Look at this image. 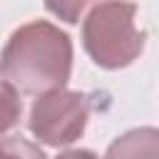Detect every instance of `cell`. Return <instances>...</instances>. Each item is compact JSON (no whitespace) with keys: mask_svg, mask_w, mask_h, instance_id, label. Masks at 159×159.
Wrapping results in <instances>:
<instances>
[{"mask_svg":"<svg viewBox=\"0 0 159 159\" xmlns=\"http://www.w3.org/2000/svg\"><path fill=\"white\" fill-rule=\"evenodd\" d=\"M72 40L47 20L20 25L0 52V77L20 94L40 97L65 89L72 75Z\"/></svg>","mask_w":159,"mask_h":159,"instance_id":"1","label":"cell"},{"mask_svg":"<svg viewBox=\"0 0 159 159\" xmlns=\"http://www.w3.org/2000/svg\"><path fill=\"white\" fill-rule=\"evenodd\" d=\"M147 32L137 27L132 0H102L82 20V47L102 70L129 67L144 52Z\"/></svg>","mask_w":159,"mask_h":159,"instance_id":"2","label":"cell"},{"mask_svg":"<svg viewBox=\"0 0 159 159\" xmlns=\"http://www.w3.org/2000/svg\"><path fill=\"white\" fill-rule=\"evenodd\" d=\"M92 97L75 89H52L32 102L27 127L47 147H67L84 134Z\"/></svg>","mask_w":159,"mask_h":159,"instance_id":"3","label":"cell"},{"mask_svg":"<svg viewBox=\"0 0 159 159\" xmlns=\"http://www.w3.org/2000/svg\"><path fill=\"white\" fill-rule=\"evenodd\" d=\"M102 159H159V129L137 127L119 134Z\"/></svg>","mask_w":159,"mask_h":159,"instance_id":"4","label":"cell"},{"mask_svg":"<svg viewBox=\"0 0 159 159\" xmlns=\"http://www.w3.org/2000/svg\"><path fill=\"white\" fill-rule=\"evenodd\" d=\"M22 117V99L15 87L7 82H0V137L20 124Z\"/></svg>","mask_w":159,"mask_h":159,"instance_id":"5","label":"cell"},{"mask_svg":"<svg viewBox=\"0 0 159 159\" xmlns=\"http://www.w3.org/2000/svg\"><path fill=\"white\" fill-rule=\"evenodd\" d=\"M102 0H45V7L62 22L67 25H77L80 17L84 15L87 7H94Z\"/></svg>","mask_w":159,"mask_h":159,"instance_id":"6","label":"cell"},{"mask_svg":"<svg viewBox=\"0 0 159 159\" xmlns=\"http://www.w3.org/2000/svg\"><path fill=\"white\" fill-rule=\"evenodd\" d=\"M0 159H47V154L25 137L0 139Z\"/></svg>","mask_w":159,"mask_h":159,"instance_id":"7","label":"cell"},{"mask_svg":"<svg viewBox=\"0 0 159 159\" xmlns=\"http://www.w3.org/2000/svg\"><path fill=\"white\" fill-rule=\"evenodd\" d=\"M55 159H99V157L89 149H67V152H60Z\"/></svg>","mask_w":159,"mask_h":159,"instance_id":"8","label":"cell"}]
</instances>
